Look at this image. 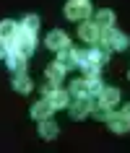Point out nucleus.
Here are the masks:
<instances>
[{
    "label": "nucleus",
    "mask_w": 130,
    "mask_h": 153,
    "mask_svg": "<svg viewBox=\"0 0 130 153\" xmlns=\"http://www.w3.org/2000/svg\"><path fill=\"white\" fill-rule=\"evenodd\" d=\"M47 47L55 49V52H63V49H68V36L63 31H52L47 36Z\"/></svg>",
    "instance_id": "nucleus-2"
},
{
    "label": "nucleus",
    "mask_w": 130,
    "mask_h": 153,
    "mask_svg": "<svg viewBox=\"0 0 130 153\" xmlns=\"http://www.w3.org/2000/svg\"><path fill=\"white\" fill-rule=\"evenodd\" d=\"M5 55H8V49H5V44L0 42V57H5Z\"/></svg>",
    "instance_id": "nucleus-18"
},
{
    "label": "nucleus",
    "mask_w": 130,
    "mask_h": 153,
    "mask_svg": "<svg viewBox=\"0 0 130 153\" xmlns=\"http://www.w3.org/2000/svg\"><path fill=\"white\" fill-rule=\"evenodd\" d=\"M117 99H120V94H117V91H114V88H107L104 94H102V104L109 106V104H114Z\"/></svg>",
    "instance_id": "nucleus-11"
},
{
    "label": "nucleus",
    "mask_w": 130,
    "mask_h": 153,
    "mask_svg": "<svg viewBox=\"0 0 130 153\" xmlns=\"http://www.w3.org/2000/svg\"><path fill=\"white\" fill-rule=\"evenodd\" d=\"M65 16L68 18H86L89 16V5H86V0H70L68 3V8H65Z\"/></svg>",
    "instance_id": "nucleus-1"
},
{
    "label": "nucleus",
    "mask_w": 130,
    "mask_h": 153,
    "mask_svg": "<svg viewBox=\"0 0 130 153\" xmlns=\"http://www.w3.org/2000/svg\"><path fill=\"white\" fill-rule=\"evenodd\" d=\"M13 86H16V88L21 91V94H26V91L31 88V81H29V78H18V81L13 83Z\"/></svg>",
    "instance_id": "nucleus-16"
},
{
    "label": "nucleus",
    "mask_w": 130,
    "mask_h": 153,
    "mask_svg": "<svg viewBox=\"0 0 130 153\" xmlns=\"http://www.w3.org/2000/svg\"><path fill=\"white\" fill-rule=\"evenodd\" d=\"M107 122H109V127L114 132H125L128 130V117L125 114H120V117H107Z\"/></svg>",
    "instance_id": "nucleus-4"
},
{
    "label": "nucleus",
    "mask_w": 130,
    "mask_h": 153,
    "mask_svg": "<svg viewBox=\"0 0 130 153\" xmlns=\"http://www.w3.org/2000/svg\"><path fill=\"white\" fill-rule=\"evenodd\" d=\"M49 101H52V106H65L68 104V96L57 88V91H49Z\"/></svg>",
    "instance_id": "nucleus-8"
},
{
    "label": "nucleus",
    "mask_w": 130,
    "mask_h": 153,
    "mask_svg": "<svg viewBox=\"0 0 130 153\" xmlns=\"http://www.w3.org/2000/svg\"><path fill=\"white\" fill-rule=\"evenodd\" d=\"M78 34H81V36H83L86 42H94V39H99V24H96V26H94V24H83Z\"/></svg>",
    "instance_id": "nucleus-3"
},
{
    "label": "nucleus",
    "mask_w": 130,
    "mask_h": 153,
    "mask_svg": "<svg viewBox=\"0 0 130 153\" xmlns=\"http://www.w3.org/2000/svg\"><path fill=\"white\" fill-rule=\"evenodd\" d=\"M37 26H39V18H34V16H29L24 21V29H26V31H37Z\"/></svg>",
    "instance_id": "nucleus-17"
},
{
    "label": "nucleus",
    "mask_w": 130,
    "mask_h": 153,
    "mask_svg": "<svg viewBox=\"0 0 130 153\" xmlns=\"http://www.w3.org/2000/svg\"><path fill=\"white\" fill-rule=\"evenodd\" d=\"M42 135H44V137H55L57 135V127L52 125V122H44V125H42Z\"/></svg>",
    "instance_id": "nucleus-15"
},
{
    "label": "nucleus",
    "mask_w": 130,
    "mask_h": 153,
    "mask_svg": "<svg viewBox=\"0 0 130 153\" xmlns=\"http://www.w3.org/2000/svg\"><path fill=\"white\" fill-rule=\"evenodd\" d=\"M8 65L13 68V73H21V70H24V60H21V57H13V55H10L8 57Z\"/></svg>",
    "instance_id": "nucleus-14"
},
{
    "label": "nucleus",
    "mask_w": 130,
    "mask_h": 153,
    "mask_svg": "<svg viewBox=\"0 0 130 153\" xmlns=\"http://www.w3.org/2000/svg\"><path fill=\"white\" fill-rule=\"evenodd\" d=\"M70 91H73V96H86V94H89V83L75 81L73 86H70Z\"/></svg>",
    "instance_id": "nucleus-12"
},
{
    "label": "nucleus",
    "mask_w": 130,
    "mask_h": 153,
    "mask_svg": "<svg viewBox=\"0 0 130 153\" xmlns=\"http://www.w3.org/2000/svg\"><path fill=\"white\" fill-rule=\"evenodd\" d=\"M109 39H112V49H125L128 47V36H125V34H117V31H112L109 34Z\"/></svg>",
    "instance_id": "nucleus-5"
},
{
    "label": "nucleus",
    "mask_w": 130,
    "mask_h": 153,
    "mask_svg": "<svg viewBox=\"0 0 130 153\" xmlns=\"http://www.w3.org/2000/svg\"><path fill=\"white\" fill-rule=\"evenodd\" d=\"M13 34H16V26L10 24V21H3L0 24V39H10Z\"/></svg>",
    "instance_id": "nucleus-9"
},
{
    "label": "nucleus",
    "mask_w": 130,
    "mask_h": 153,
    "mask_svg": "<svg viewBox=\"0 0 130 153\" xmlns=\"http://www.w3.org/2000/svg\"><path fill=\"white\" fill-rule=\"evenodd\" d=\"M122 114H125V117H128V120H130V104L125 106V112H122Z\"/></svg>",
    "instance_id": "nucleus-19"
},
{
    "label": "nucleus",
    "mask_w": 130,
    "mask_h": 153,
    "mask_svg": "<svg viewBox=\"0 0 130 153\" xmlns=\"http://www.w3.org/2000/svg\"><path fill=\"white\" fill-rule=\"evenodd\" d=\"M89 114V101H78V104H73V117L75 120H81V117H86Z\"/></svg>",
    "instance_id": "nucleus-10"
},
{
    "label": "nucleus",
    "mask_w": 130,
    "mask_h": 153,
    "mask_svg": "<svg viewBox=\"0 0 130 153\" xmlns=\"http://www.w3.org/2000/svg\"><path fill=\"white\" fill-rule=\"evenodd\" d=\"M47 75H49V81H63V75H65V65H49V70H47Z\"/></svg>",
    "instance_id": "nucleus-7"
},
{
    "label": "nucleus",
    "mask_w": 130,
    "mask_h": 153,
    "mask_svg": "<svg viewBox=\"0 0 130 153\" xmlns=\"http://www.w3.org/2000/svg\"><path fill=\"white\" fill-rule=\"evenodd\" d=\"M112 21H114V16L109 13V10H102V13L96 16V24H99V29H102V26H112Z\"/></svg>",
    "instance_id": "nucleus-13"
},
{
    "label": "nucleus",
    "mask_w": 130,
    "mask_h": 153,
    "mask_svg": "<svg viewBox=\"0 0 130 153\" xmlns=\"http://www.w3.org/2000/svg\"><path fill=\"white\" fill-rule=\"evenodd\" d=\"M49 109H52V101H42V104H37L34 106V117H37V120H44V117H47L49 114Z\"/></svg>",
    "instance_id": "nucleus-6"
}]
</instances>
